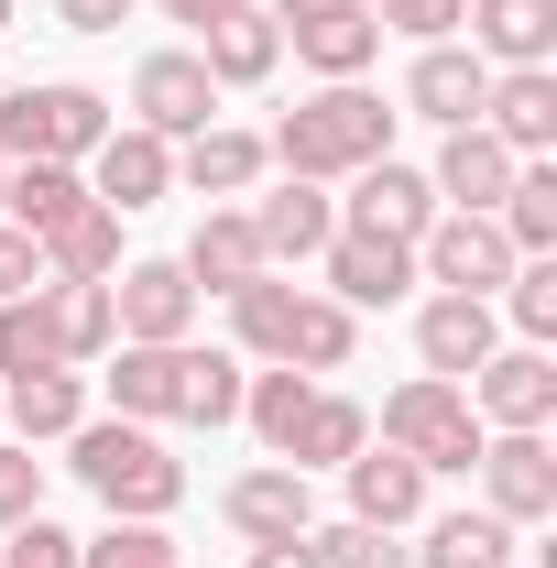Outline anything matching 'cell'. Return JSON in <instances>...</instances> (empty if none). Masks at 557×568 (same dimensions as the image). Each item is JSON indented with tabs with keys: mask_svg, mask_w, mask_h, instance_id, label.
Here are the masks:
<instances>
[{
	"mask_svg": "<svg viewBox=\"0 0 557 568\" xmlns=\"http://www.w3.org/2000/svg\"><path fill=\"white\" fill-rule=\"evenodd\" d=\"M394 121L405 110H383L361 77H328L317 99H295L274 132H263V153H274L284 175H306V186H340V175H361V164L394 153Z\"/></svg>",
	"mask_w": 557,
	"mask_h": 568,
	"instance_id": "obj_1",
	"label": "cell"
},
{
	"mask_svg": "<svg viewBox=\"0 0 557 568\" xmlns=\"http://www.w3.org/2000/svg\"><path fill=\"white\" fill-rule=\"evenodd\" d=\"M67 470L110 503V514H132V525H164V514L186 503V459H175L153 426H132V416H88L67 437Z\"/></svg>",
	"mask_w": 557,
	"mask_h": 568,
	"instance_id": "obj_2",
	"label": "cell"
},
{
	"mask_svg": "<svg viewBox=\"0 0 557 568\" xmlns=\"http://www.w3.org/2000/svg\"><path fill=\"white\" fill-rule=\"evenodd\" d=\"M110 142V99L44 77V88H0V164H88Z\"/></svg>",
	"mask_w": 557,
	"mask_h": 568,
	"instance_id": "obj_3",
	"label": "cell"
},
{
	"mask_svg": "<svg viewBox=\"0 0 557 568\" xmlns=\"http://www.w3.org/2000/svg\"><path fill=\"white\" fill-rule=\"evenodd\" d=\"M372 437H383V448H405L426 481H437V470H470V459H482V437H492V426L470 416V394H459V383L416 372V383H394V394H383Z\"/></svg>",
	"mask_w": 557,
	"mask_h": 568,
	"instance_id": "obj_4",
	"label": "cell"
},
{
	"mask_svg": "<svg viewBox=\"0 0 557 568\" xmlns=\"http://www.w3.org/2000/svg\"><path fill=\"white\" fill-rule=\"evenodd\" d=\"M514 263H525V252L503 241L492 209H437V230L416 241V284H437V295H503Z\"/></svg>",
	"mask_w": 557,
	"mask_h": 568,
	"instance_id": "obj_5",
	"label": "cell"
},
{
	"mask_svg": "<svg viewBox=\"0 0 557 568\" xmlns=\"http://www.w3.org/2000/svg\"><path fill=\"white\" fill-rule=\"evenodd\" d=\"M470 481H482V514H503L514 536L547 525V514H557V448H547V426H492L482 459H470Z\"/></svg>",
	"mask_w": 557,
	"mask_h": 568,
	"instance_id": "obj_6",
	"label": "cell"
},
{
	"mask_svg": "<svg viewBox=\"0 0 557 568\" xmlns=\"http://www.w3.org/2000/svg\"><path fill=\"white\" fill-rule=\"evenodd\" d=\"M132 121L153 142H186L219 121V77L198 67V44H164V55H142L132 67Z\"/></svg>",
	"mask_w": 557,
	"mask_h": 568,
	"instance_id": "obj_7",
	"label": "cell"
},
{
	"mask_svg": "<svg viewBox=\"0 0 557 568\" xmlns=\"http://www.w3.org/2000/svg\"><path fill=\"white\" fill-rule=\"evenodd\" d=\"M77 175H88V197L110 219H132V209H153V197H175V142H153L142 121H110V142H99Z\"/></svg>",
	"mask_w": 557,
	"mask_h": 568,
	"instance_id": "obj_8",
	"label": "cell"
},
{
	"mask_svg": "<svg viewBox=\"0 0 557 568\" xmlns=\"http://www.w3.org/2000/svg\"><path fill=\"white\" fill-rule=\"evenodd\" d=\"M328 295H340L350 317L361 306H405L416 295V241H383V230H328Z\"/></svg>",
	"mask_w": 557,
	"mask_h": 568,
	"instance_id": "obj_9",
	"label": "cell"
},
{
	"mask_svg": "<svg viewBox=\"0 0 557 568\" xmlns=\"http://www.w3.org/2000/svg\"><path fill=\"white\" fill-rule=\"evenodd\" d=\"M350 186V209H340V230H383V241H426L437 230V186H426V164H361V175H340Z\"/></svg>",
	"mask_w": 557,
	"mask_h": 568,
	"instance_id": "obj_10",
	"label": "cell"
},
{
	"mask_svg": "<svg viewBox=\"0 0 557 568\" xmlns=\"http://www.w3.org/2000/svg\"><path fill=\"white\" fill-rule=\"evenodd\" d=\"M459 394H470V416H482V426H547L557 416V361L536 351V339H514V351H492Z\"/></svg>",
	"mask_w": 557,
	"mask_h": 568,
	"instance_id": "obj_11",
	"label": "cell"
},
{
	"mask_svg": "<svg viewBox=\"0 0 557 568\" xmlns=\"http://www.w3.org/2000/svg\"><path fill=\"white\" fill-rule=\"evenodd\" d=\"M110 317H121V339H186L198 328V284L186 263H164V252H142L110 274Z\"/></svg>",
	"mask_w": 557,
	"mask_h": 568,
	"instance_id": "obj_12",
	"label": "cell"
},
{
	"mask_svg": "<svg viewBox=\"0 0 557 568\" xmlns=\"http://www.w3.org/2000/svg\"><path fill=\"white\" fill-rule=\"evenodd\" d=\"M219 514H230V536H241V547H284V536H306V525H317V493H306V470L263 459V470H241V481L219 493Z\"/></svg>",
	"mask_w": 557,
	"mask_h": 568,
	"instance_id": "obj_13",
	"label": "cell"
},
{
	"mask_svg": "<svg viewBox=\"0 0 557 568\" xmlns=\"http://www.w3.org/2000/svg\"><path fill=\"white\" fill-rule=\"evenodd\" d=\"M492 351H503L492 295H426V306H416V361L437 372V383H470Z\"/></svg>",
	"mask_w": 557,
	"mask_h": 568,
	"instance_id": "obj_14",
	"label": "cell"
},
{
	"mask_svg": "<svg viewBox=\"0 0 557 568\" xmlns=\"http://www.w3.org/2000/svg\"><path fill=\"white\" fill-rule=\"evenodd\" d=\"M482 132L503 142V153H557V67H492L482 88Z\"/></svg>",
	"mask_w": 557,
	"mask_h": 568,
	"instance_id": "obj_15",
	"label": "cell"
},
{
	"mask_svg": "<svg viewBox=\"0 0 557 568\" xmlns=\"http://www.w3.org/2000/svg\"><path fill=\"white\" fill-rule=\"evenodd\" d=\"M252 241H263V263H317V252H328V230H340V197H328V186H306V175H284L274 197H252Z\"/></svg>",
	"mask_w": 557,
	"mask_h": 568,
	"instance_id": "obj_16",
	"label": "cell"
},
{
	"mask_svg": "<svg viewBox=\"0 0 557 568\" xmlns=\"http://www.w3.org/2000/svg\"><path fill=\"white\" fill-rule=\"evenodd\" d=\"M263 132H241V121H209V132H186L175 142V186H198L209 209H230V197H252L263 186Z\"/></svg>",
	"mask_w": 557,
	"mask_h": 568,
	"instance_id": "obj_17",
	"label": "cell"
},
{
	"mask_svg": "<svg viewBox=\"0 0 557 568\" xmlns=\"http://www.w3.org/2000/svg\"><path fill=\"white\" fill-rule=\"evenodd\" d=\"M110 405L132 426H175V405H186V339H121L110 351Z\"/></svg>",
	"mask_w": 557,
	"mask_h": 568,
	"instance_id": "obj_18",
	"label": "cell"
},
{
	"mask_svg": "<svg viewBox=\"0 0 557 568\" xmlns=\"http://www.w3.org/2000/svg\"><path fill=\"white\" fill-rule=\"evenodd\" d=\"M77 426H88V372H22V383H0V437L67 448Z\"/></svg>",
	"mask_w": 557,
	"mask_h": 568,
	"instance_id": "obj_19",
	"label": "cell"
},
{
	"mask_svg": "<svg viewBox=\"0 0 557 568\" xmlns=\"http://www.w3.org/2000/svg\"><path fill=\"white\" fill-rule=\"evenodd\" d=\"M482 88H492V67L470 55V44H416V67H405V110L437 121V132H459V121H482Z\"/></svg>",
	"mask_w": 557,
	"mask_h": 568,
	"instance_id": "obj_20",
	"label": "cell"
},
{
	"mask_svg": "<svg viewBox=\"0 0 557 568\" xmlns=\"http://www.w3.org/2000/svg\"><path fill=\"white\" fill-rule=\"evenodd\" d=\"M514 164L525 153H503L482 121H459V132L437 142V164H426V186H437V209H503V186H514Z\"/></svg>",
	"mask_w": 557,
	"mask_h": 568,
	"instance_id": "obj_21",
	"label": "cell"
},
{
	"mask_svg": "<svg viewBox=\"0 0 557 568\" xmlns=\"http://www.w3.org/2000/svg\"><path fill=\"white\" fill-rule=\"evenodd\" d=\"M482 67H547L557 55V0H459Z\"/></svg>",
	"mask_w": 557,
	"mask_h": 568,
	"instance_id": "obj_22",
	"label": "cell"
},
{
	"mask_svg": "<svg viewBox=\"0 0 557 568\" xmlns=\"http://www.w3.org/2000/svg\"><path fill=\"white\" fill-rule=\"evenodd\" d=\"M340 481H350V514H361V525H394V536H405L426 514V470L405 448H383V437H372L361 459H340Z\"/></svg>",
	"mask_w": 557,
	"mask_h": 568,
	"instance_id": "obj_23",
	"label": "cell"
},
{
	"mask_svg": "<svg viewBox=\"0 0 557 568\" xmlns=\"http://www.w3.org/2000/svg\"><path fill=\"white\" fill-rule=\"evenodd\" d=\"M198 67H209L219 88H263V77L284 67V33H274V11H263V0H241V11H219L209 33H198Z\"/></svg>",
	"mask_w": 557,
	"mask_h": 568,
	"instance_id": "obj_24",
	"label": "cell"
},
{
	"mask_svg": "<svg viewBox=\"0 0 557 568\" xmlns=\"http://www.w3.org/2000/svg\"><path fill=\"white\" fill-rule=\"evenodd\" d=\"M372 448V405L361 394H306V416H295V437H284V470H340V459H361Z\"/></svg>",
	"mask_w": 557,
	"mask_h": 568,
	"instance_id": "obj_25",
	"label": "cell"
},
{
	"mask_svg": "<svg viewBox=\"0 0 557 568\" xmlns=\"http://www.w3.org/2000/svg\"><path fill=\"white\" fill-rule=\"evenodd\" d=\"M175 263H186V284H198V295H230V284L274 274V263H263V241H252V219H241V209H209V219H198V241H186Z\"/></svg>",
	"mask_w": 557,
	"mask_h": 568,
	"instance_id": "obj_26",
	"label": "cell"
},
{
	"mask_svg": "<svg viewBox=\"0 0 557 568\" xmlns=\"http://www.w3.org/2000/svg\"><path fill=\"white\" fill-rule=\"evenodd\" d=\"M33 295H44V317H55V351H67V361H110V351H121L110 284H67V274H44Z\"/></svg>",
	"mask_w": 557,
	"mask_h": 568,
	"instance_id": "obj_27",
	"label": "cell"
},
{
	"mask_svg": "<svg viewBox=\"0 0 557 568\" xmlns=\"http://www.w3.org/2000/svg\"><path fill=\"white\" fill-rule=\"evenodd\" d=\"M350 351H361V317H350L340 295H295V328H284V361H295L306 383H328V372H350Z\"/></svg>",
	"mask_w": 557,
	"mask_h": 568,
	"instance_id": "obj_28",
	"label": "cell"
},
{
	"mask_svg": "<svg viewBox=\"0 0 557 568\" xmlns=\"http://www.w3.org/2000/svg\"><path fill=\"white\" fill-rule=\"evenodd\" d=\"M44 274H67V284H110V274H121V219L99 209V197H88L77 219H55V230H44Z\"/></svg>",
	"mask_w": 557,
	"mask_h": 568,
	"instance_id": "obj_29",
	"label": "cell"
},
{
	"mask_svg": "<svg viewBox=\"0 0 557 568\" xmlns=\"http://www.w3.org/2000/svg\"><path fill=\"white\" fill-rule=\"evenodd\" d=\"M503 241H514V252H525V263H547L557 252V164L547 153H536V164H514V186H503Z\"/></svg>",
	"mask_w": 557,
	"mask_h": 568,
	"instance_id": "obj_30",
	"label": "cell"
},
{
	"mask_svg": "<svg viewBox=\"0 0 557 568\" xmlns=\"http://www.w3.org/2000/svg\"><path fill=\"white\" fill-rule=\"evenodd\" d=\"M416 568H514V525L503 514H437L426 525V547H416Z\"/></svg>",
	"mask_w": 557,
	"mask_h": 568,
	"instance_id": "obj_31",
	"label": "cell"
},
{
	"mask_svg": "<svg viewBox=\"0 0 557 568\" xmlns=\"http://www.w3.org/2000/svg\"><path fill=\"white\" fill-rule=\"evenodd\" d=\"M77 209H88V175H77V164H11V197H0L11 230H33V241H44V230L77 219Z\"/></svg>",
	"mask_w": 557,
	"mask_h": 568,
	"instance_id": "obj_32",
	"label": "cell"
},
{
	"mask_svg": "<svg viewBox=\"0 0 557 568\" xmlns=\"http://www.w3.org/2000/svg\"><path fill=\"white\" fill-rule=\"evenodd\" d=\"M295 295H306V284H284V274H252V284H230V339H241L252 361H284Z\"/></svg>",
	"mask_w": 557,
	"mask_h": 568,
	"instance_id": "obj_33",
	"label": "cell"
},
{
	"mask_svg": "<svg viewBox=\"0 0 557 568\" xmlns=\"http://www.w3.org/2000/svg\"><path fill=\"white\" fill-rule=\"evenodd\" d=\"M22 372H77V361L55 351L44 295H0V383H22Z\"/></svg>",
	"mask_w": 557,
	"mask_h": 568,
	"instance_id": "obj_34",
	"label": "cell"
},
{
	"mask_svg": "<svg viewBox=\"0 0 557 568\" xmlns=\"http://www.w3.org/2000/svg\"><path fill=\"white\" fill-rule=\"evenodd\" d=\"M306 394H317V383H306L295 361H274V372H252V383H241V426L284 459V437H295V416H306Z\"/></svg>",
	"mask_w": 557,
	"mask_h": 568,
	"instance_id": "obj_35",
	"label": "cell"
},
{
	"mask_svg": "<svg viewBox=\"0 0 557 568\" xmlns=\"http://www.w3.org/2000/svg\"><path fill=\"white\" fill-rule=\"evenodd\" d=\"M241 383H252V372L230 351H198V339H186V405H175V426H241Z\"/></svg>",
	"mask_w": 557,
	"mask_h": 568,
	"instance_id": "obj_36",
	"label": "cell"
},
{
	"mask_svg": "<svg viewBox=\"0 0 557 568\" xmlns=\"http://www.w3.org/2000/svg\"><path fill=\"white\" fill-rule=\"evenodd\" d=\"M306 547H317V568H416V547H405L394 525H361V514L306 525Z\"/></svg>",
	"mask_w": 557,
	"mask_h": 568,
	"instance_id": "obj_37",
	"label": "cell"
},
{
	"mask_svg": "<svg viewBox=\"0 0 557 568\" xmlns=\"http://www.w3.org/2000/svg\"><path fill=\"white\" fill-rule=\"evenodd\" d=\"M492 317H514V339L547 351V339H557V252H547V263H514V284L492 295Z\"/></svg>",
	"mask_w": 557,
	"mask_h": 568,
	"instance_id": "obj_38",
	"label": "cell"
},
{
	"mask_svg": "<svg viewBox=\"0 0 557 568\" xmlns=\"http://www.w3.org/2000/svg\"><path fill=\"white\" fill-rule=\"evenodd\" d=\"M77 568H175V536H164V525H132V514H110L99 536H77Z\"/></svg>",
	"mask_w": 557,
	"mask_h": 568,
	"instance_id": "obj_39",
	"label": "cell"
},
{
	"mask_svg": "<svg viewBox=\"0 0 557 568\" xmlns=\"http://www.w3.org/2000/svg\"><path fill=\"white\" fill-rule=\"evenodd\" d=\"M0 568H77V536L55 514H22V525L0 536Z\"/></svg>",
	"mask_w": 557,
	"mask_h": 568,
	"instance_id": "obj_40",
	"label": "cell"
},
{
	"mask_svg": "<svg viewBox=\"0 0 557 568\" xmlns=\"http://www.w3.org/2000/svg\"><path fill=\"white\" fill-rule=\"evenodd\" d=\"M22 514H44V459H33L22 437H0V536H11Z\"/></svg>",
	"mask_w": 557,
	"mask_h": 568,
	"instance_id": "obj_41",
	"label": "cell"
},
{
	"mask_svg": "<svg viewBox=\"0 0 557 568\" xmlns=\"http://www.w3.org/2000/svg\"><path fill=\"white\" fill-rule=\"evenodd\" d=\"M383 33H405V44H448L459 33V0H361Z\"/></svg>",
	"mask_w": 557,
	"mask_h": 568,
	"instance_id": "obj_42",
	"label": "cell"
},
{
	"mask_svg": "<svg viewBox=\"0 0 557 568\" xmlns=\"http://www.w3.org/2000/svg\"><path fill=\"white\" fill-rule=\"evenodd\" d=\"M33 284H44V241L0 219V295H33Z\"/></svg>",
	"mask_w": 557,
	"mask_h": 568,
	"instance_id": "obj_43",
	"label": "cell"
},
{
	"mask_svg": "<svg viewBox=\"0 0 557 568\" xmlns=\"http://www.w3.org/2000/svg\"><path fill=\"white\" fill-rule=\"evenodd\" d=\"M132 11H142V0H55V22H67V33H121Z\"/></svg>",
	"mask_w": 557,
	"mask_h": 568,
	"instance_id": "obj_44",
	"label": "cell"
},
{
	"mask_svg": "<svg viewBox=\"0 0 557 568\" xmlns=\"http://www.w3.org/2000/svg\"><path fill=\"white\" fill-rule=\"evenodd\" d=\"M263 11H274V33H306V22H340L361 0H263Z\"/></svg>",
	"mask_w": 557,
	"mask_h": 568,
	"instance_id": "obj_45",
	"label": "cell"
},
{
	"mask_svg": "<svg viewBox=\"0 0 557 568\" xmlns=\"http://www.w3.org/2000/svg\"><path fill=\"white\" fill-rule=\"evenodd\" d=\"M241 568H317V547H306V536H284V547H252Z\"/></svg>",
	"mask_w": 557,
	"mask_h": 568,
	"instance_id": "obj_46",
	"label": "cell"
},
{
	"mask_svg": "<svg viewBox=\"0 0 557 568\" xmlns=\"http://www.w3.org/2000/svg\"><path fill=\"white\" fill-rule=\"evenodd\" d=\"M164 11H175V22H198V33H209L219 11H241V0H164Z\"/></svg>",
	"mask_w": 557,
	"mask_h": 568,
	"instance_id": "obj_47",
	"label": "cell"
},
{
	"mask_svg": "<svg viewBox=\"0 0 557 568\" xmlns=\"http://www.w3.org/2000/svg\"><path fill=\"white\" fill-rule=\"evenodd\" d=\"M0 33H11V0H0Z\"/></svg>",
	"mask_w": 557,
	"mask_h": 568,
	"instance_id": "obj_48",
	"label": "cell"
},
{
	"mask_svg": "<svg viewBox=\"0 0 557 568\" xmlns=\"http://www.w3.org/2000/svg\"><path fill=\"white\" fill-rule=\"evenodd\" d=\"M0 197H11V164H0Z\"/></svg>",
	"mask_w": 557,
	"mask_h": 568,
	"instance_id": "obj_49",
	"label": "cell"
},
{
	"mask_svg": "<svg viewBox=\"0 0 557 568\" xmlns=\"http://www.w3.org/2000/svg\"><path fill=\"white\" fill-rule=\"evenodd\" d=\"M175 568H186V558H175Z\"/></svg>",
	"mask_w": 557,
	"mask_h": 568,
	"instance_id": "obj_50",
	"label": "cell"
}]
</instances>
